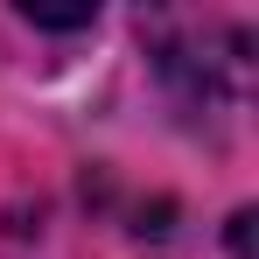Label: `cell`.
Wrapping results in <instances>:
<instances>
[{
    "instance_id": "6da1fadb",
    "label": "cell",
    "mask_w": 259,
    "mask_h": 259,
    "mask_svg": "<svg viewBox=\"0 0 259 259\" xmlns=\"http://www.w3.org/2000/svg\"><path fill=\"white\" fill-rule=\"evenodd\" d=\"M21 14L35 28H91L98 21V7H28V0H21Z\"/></svg>"
},
{
    "instance_id": "7a4b0ae2",
    "label": "cell",
    "mask_w": 259,
    "mask_h": 259,
    "mask_svg": "<svg viewBox=\"0 0 259 259\" xmlns=\"http://www.w3.org/2000/svg\"><path fill=\"white\" fill-rule=\"evenodd\" d=\"M252 224H259L252 210H238V217H231V259H252Z\"/></svg>"
}]
</instances>
